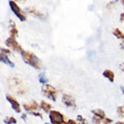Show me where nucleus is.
I'll use <instances>...</instances> for the list:
<instances>
[{"label": "nucleus", "mask_w": 124, "mask_h": 124, "mask_svg": "<svg viewBox=\"0 0 124 124\" xmlns=\"http://www.w3.org/2000/svg\"><path fill=\"white\" fill-rule=\"evenodd\" d=\"M61 102L63 103V106L67 108H70L72 111L77 110V102L75 97L69 94V93H62L61 95Z\"/></svg>", "instance_id": "423d86ee"}, {"label": "nucleus", "mask_w": 124, "mask_h": 124, "mask_svg": "<svg viewBox=\"0 0 124 124\" xmlns=\"http://www.w3.org/2000/svg\"><path fill=\"white\" fill-rule=\"evenodd\" d=\"M22 108L28 115L30 113H32V112H34V111H40L39 102H37L36 100H34V99L30 100L29 102H24L22 104Z\"/></svg>", "instance_id": "9d476101"}, {"label": "nucleus", "mask_w": 124, "mask_h": 124, "mask_svg": "<svg viewBox=\"0 0 124 124\" xmlns=\"http://www.w3.org/2000/svg\"><path fill=\"white\" fill-rule=\"evenodd\" d=\"M66 124H78V122H77L76 119H67Z\"/></svg>", "instance_id": "bb28decb"}, {"label": "nucleus", "mask_w": 124, "mask_h": 124, "mask_svg": "<svg viewBox=\"0 0 124 124\" xmlns=\"http://www.w3.org/2000/svg\"><path fill=\"white\" fill-rule=\"evenodd\" d=\"M39 82H40L42 85L48 83V78H46V76L45 72H42V73H40V75H39Z\"/></svg>", "instance_id": "4be33fe9"}, {"label": "nucleus", "mask_w": 124, "mask_h": 124, "mask_svg": "<svg viewBox=\"0 0 124 124\" xmlns=\"http://www.w3.org/2000/svg\"><path fill=\"white\" fill-rule=\"evenodd\" d=\"M21 118L24 120V121H27V119H28V114H27L26 112H22L21 113Z\"/></svg>", "instance_id": "a878e982"}, {"label": "nucleus", "mask_w": 124, "mask_h": 124, "mask_svg": "<svg viewBox=\"0 0 124 124\" xmlns=\"http://www.w3.org/2000/svg\"><path fill=\"white\" fill-rule=\"evenodd\" d=\"M25 13L27 14V16H30L34 19H37L39 21H45L46 19V16L45 13H42L39 9H37L36 7H33V6H27L24 8Z\"/></svg>", "instance_id": "0eeeda50"}, {"label": "nucleus", "mask_w": 124, "mask_h": 124, "mask_svg": "<svg viewBox=\"0 0 124 124\" xmlns=\"http://www.w3.org/2000/svg\"><path fill=\"white\" fill-rule=\"evenodd\" d=\"M5 98H6L7 101H8V103L10 104V107H11V108H13V111L15 112V113H17V114H21L22 113V110H23L22 104L20 103V101L17 99V97H16L15 95L6 94Z\"/></svg>", "instance_id": "1a4fd4ad"}, {"label": "nucleus", "mask_w": 124, "mask_h": 124, "mask_svg": "<svg viewBox=\"0 0 124 124\" xmlns=\"http://www.w3.org/2000/svg\"><path fill=\"white\" fill-rule=\"evenodd\" d=\"M20 55L22 57V60L24 61L27 65H29V66L36 69V70H40L42 68L41 60L36 56V54H34L33 52L23 49V51L20 53Z\"/></svg>", "instance_id": "f257e3e1"}, {"label": "nucleus", "mask_w": 124, "mask_h": 124, "mask_svg": "<svg viewBox=\"0 0 124 124\" xmlns=\"http://www.w3.org/2000/svg\"><path fill=\"white\" fill-rule=\"evenodd\" d=\"M119 20H120V22H121V23H124V11H123V13H121V15H120Z\"/></svg>", "instance_id": "c85d7f7f"}, {"label": "nucleus", "mask_w": 124, "mask_h": 124, "mask_svg": "<svg viewBox=\"0 0 124 124\" xmlns=\"http://www.w3.org/2000/svg\"><path fill=\"white\" fill-rule=\"evenodd\" d=\"M40 104V111L42 112V113H46V114H49L50 112H51L53 110V106L51 102L46 101V100H41V101L39 102Z\"/></svg>", "instance_id": "ddd939ff"}, {"label": "nucleus", "mask_w": 124, "mask_h": 124, "mask_svg": "<svg viewBox=\"0 0 124 124\" xmlns=\"http://www.w3.org/2000/svg\"><path fill=\"white\" fill-rule=\"evenodd\" d=\"M121 92H122V94H123V96H124V86L121 87Z\"/></svg>", "instance_id": "2f4dec72"}, {"label": "nucleus", "mask_w": 124, "mask_h": 124, "mask_svg": "<svg viewBox=\"0 0 124 124\" xmlns=\"http://www.w3.org/2000/svg\"><path fill=\"white\" fill-rule=\"evenodd\" d=\"M46 124H51V123H46Z\"/></svg>", "instance_id": "72a5a7b5"}, {"label": "nucleus", "mask_w": 124, "mask_h": 124, "mask_svg": "<svg viewBox=\"0 0 124 124\" xmlns=\"http://www.w3.org/2000/svg\"><path fill=\"white\" fill-rule=\"evenodd\" d=\"M116 115H117L118 118L124 119V104L117 107V108H116Z\"/></svg>", "instance_id": "f3484780"}, {"label": "nucleus", "mask_w": 124, "mask_h": 124, "mask_svg": "<svg viewBox=\"0 0 124 124\" xmlns=\"http://www.w3.org/2000/svg\"><path fill=\"white\" fill-rule=\"evenodd\" d=\"M76 120H77L78 124H88L87 119L85 118L84 116H82V115H78L77 118H76Z\"/></svg>", "instance_id": "aec40b11"}, {"label": "nucleus", "mask_w": 124, "mask_h": 124, "mask_svg": "<svg viewBox=\"0 0 124 124\" xmlns=\"http://www.w3.org/2000/svg\"><path fill=\"white\" fill-rule=\"evenodd\" d=\"M101 124H114V120L110 118V117H104L102 119V121H101Z\"/></svg>", "instance_id": "393cba45"}, {"label": "nucleus", "mask_w": 124, "mask_h": 124, "mask_svg": "<svg viewBox=\"0 0 124 124\" xmlns=\"http://www.w3.org/2000/svg\"><path fill=\"white\" fill-rule=\"evenodd\" d=\"M0 63H4L5 65H7V66H9V67H14L15 66V63L10 60L9 56L6 55V54H4L1 50H0Z\"/></svg>", "instance_id": "f8f14e48"}, {"label": "nucleus", "mask_w": 124, "mask_h": 124, "mask_svg": "<svg viewBox=\"0 0 124 124\" xmlns=\"http://www.w3.org/2000/svg\"><path fill=\"white\" fill-rule=\"evenodd\" d=\"M120 49L123 50L124 52V40H121V42H120Z\"/></svg>", "instance_id": "c756f323"}, {"label": "nucleus", "mask_w": 124, "mask_h": 124, "mask_svg": "<svg viewBox=\"0 0 124 124\" xmlns=\"http://www.w3.org/2000/svg\"><path fill=\"white\" fill-rule=\"evenodd\" d=\"M3 122H4V124H17L18 120L14 116H7V117L4 118Z\"/></svg>", "instance_id": "a211bd4d"}, {"label": "nucleus", "mask_w": 124, "mask_h": 124, "mask_svg": "<svg viewBox=\"0 0 124 124\" xmlns=\"http://www.w3.org/2000/svg\"><path fill=\"white\" fill-rule=\"evenodd\" d=\"M8 5L10 7V10L13 11V14L17 17L21 22H26L27 21V14L25 13V10L19 5V3H17L14 0H9Z\"/></svg>", "instance_id": "20e7f679"}, {"label": "nucleus", "mask_w": 124, "mask_h": 124, "mask_svg": "<svg viewBox=\"0 0 124 124\" xmlns=\"http://www.w3.org/2000/svg\"><path fill=\"white\" fill-rule=\"evenodd\" d=\"M101 121H102V119L96 117V116H92L91 117V123L92 124H101Z\"/></svg>", "instance_id": "5701e85b"}, {"label": "nucleus", "mask_w": 124, "mask_h": 124, "mask_svg": "<svg viewBox=\"0 0 124 124\" xmlns=\"http://www.w3.org/2000/svg\"><path fill=\"white\" fill-rule=\"evenodd\" d=\"M113 35L119 40H124V32L120 28H114L112 31Z\"/></svg>", "instance_id": "2eb2a0df"}, {"label": "nucleus", "mask_w": 124, "mask_h": 124, "mask_svg": "<svg viewBox=\"0 0 124 124\" xmlns=\"http://www.w3.org/2000/svg\"><path fill=\"white\" fill-rule=\"evenodd\" d=\"M120 3H121V4L124 6V0H120Z\"/></svg>", "instance_id": "473e14b6"}, {"label": "nucleus", "mask_w": 124, "mask_h": 124, "mask_svg": "<svg viewBox=\"0 0 124 124\" xmlns=\"http://www.w3.org/2000/svg\"><path fill=\"white\" fill-rule=\"evenodd\" d=\"M91 113H92V116H96V117H98L100 119H103L106 117V112L102 108H93Z\"/></svg>", "instance_id": "dca6fc26"}, {"label": "nucleus", "mask_w": 124, "mask_h": 124, "mask_svg": "<svg viewBox=\"0 0 124 124\" xmlns=\"http://www.w3.org/2000/svg\"><path fill=\"white\" fill-rule=\"evenodd\" d=\"M117 2H118L117 0H112V1H108L107 3V5H106V8L108 10H112L116 5H117Z\"/></svg>", "instance_id": "6ab92c4d"}, {"label": "nucleus", "mask_w": 124, "mask_h": 124, "mask_svg": "<svg viewBox=\"0 0 124 124\" xmlns=\"http://www.w3.org/2000/svg\"><path fill=\"white\" fill-rule=\"evenodd\" d=\"M29 115L33 116V117L40 118V119H42V118H44V115H42V112H41V111H34V112H32V113H30Z\"/></svg>", "instance_id": "412c9836"}, {"label": "nucleus", "mask_w": 124, "mask_h": 124, "mask_svg": "<svg viewBox=\"0 0 124 124\" xmlns=\"http://www.w3.org/2000/svg\"><path fill=\"white\" fill-rule=\"evenodd\" d=\"M41 94L46 99L51 100V101H57L58 96H59V92H58L57 88L55 86L46 83L41 86Z\"/></svg>", "instance_id": "f03ea898"}, {"label": "nucleus", "mask_w": 124, "mask_h": 124, "mask_svg": "<svg viewBox=\"0 0 124 124\" xmlns=\"http://www.w3.org/2000/svg\"><path fill=\"white\" fill-rule=\"evenodd\" d=\"M14 1H16L17 3H24L26 2V0H14Z\"/></svg>", "instance_id": "7c9ffc66"}, {"label": "nucleus", "mask_w": 124, "mask_h": 124, "mask_svg": "<svg viewBox=\"0 0 124 124\" xmlns=\"http://www.w3.org/2000/svg\"><path fill=\"white\" fill-rule=\"evenodd\" d=\"M119 68H120V70L124 72V62H120V64H119Z\"/></svg>", "instance_id": "cd10ccee"}, {"label": "nucleus", "mask_w": 124, "mask_h": 124, "mask_svg": "<svg viewBox=\"0 0 124 124\" xmlns=\"http://www.w3.org/2000/svg\"><path fill=\"white\" fill-rule=\"evenodd\" d=\"M8 83H9L10 89H13L14 92L19 96H24L27 93V89L23 85V82L20 78H16V77L10 78L8 80Z\"/></svg>", "instance_id": "7ed1b4c3"}, {"label": "nucleus", "mask_w": 124, "mask_h": 124, "mask_svg": "<svg viewBox=\"0 0 124 124\" xmlns=\"http://www.w3.org/2000/svg\"><path fill=\"white\" fill-rule=\"evenodd\" d=\"M8 37H13V38L19 37V29L14 20L8 21Z\"/></svg>", "instance_id": "9b49d317"}, {"label": "nucleus", "mask_w": 124, "mask_h": 124, "mask_svg": "<svg viewBox=\"0 0 124 124\" xmlns=\"http://www.w3.org/2000/svg\"><path fill=\"white\" fill-rule=\"evenodd\" d=\"M4 45L6 48H8L9 50L13 51V53H19L20 54L23 51V48L21 44L18 41L17 38H13V37H7L5 41H4Z\"/></svg>", "instance_id": "6e6552de"}, {"label": "nucleus", "mask_w": 124, "mask_h": 124, "mask_svg": "<svg viewBox=\"0 0 124 124\" xmlns=\"http://www.w3.org/2000/svg\"><path fill=\"white\" fill-rule=\"evenodd\" d=\"M102 76L104 79H107L108 82L111 83H114L115 82V72L113 70H111V69H104L103 72H102Z\"/></svg>", "instance_id": "4468645a"}, {"label": "nucleus", "mask_w": 124, "mask_h": 124, "mask_svg": "<svg viewBox=\"0 0 124 124\" xmlns=\"http://www.w3.org/2000/svg\"><path fill=\"white\" fill-rule=\"evenodd\" d=\"M51 124H66V117L62 112L58 110H53L48 114Z\"/></svg>", "instance_id": "39448f33"}, {"label": "nucleus", "mask_w": 124, "mask_h": 124, "mask_svg": "<svg viewBox=\"0 0 124 124\" xmlns=\"http://www.w3.org/2000/svg\"><path fill=\"white\" fill-rule=\"evenodd\" d=\"M0 50H1V51L4 53V54L8 55V56L13 55V51H11V50H9L8 48H6V46H0Z\"/></svg>", "instance_id": "b1692460"}]
</instances>
